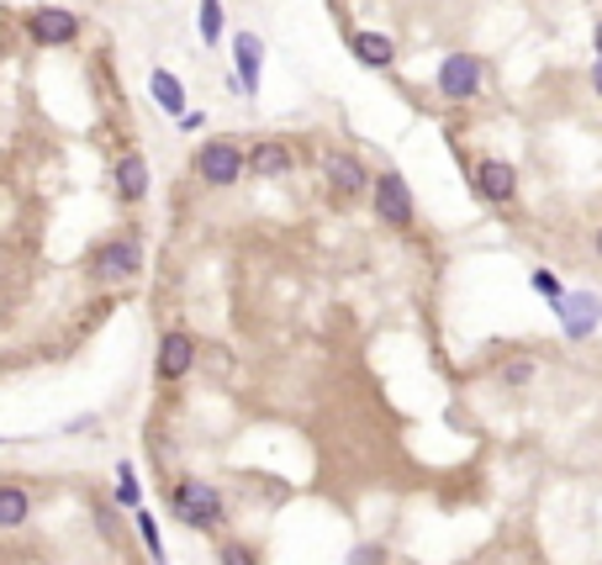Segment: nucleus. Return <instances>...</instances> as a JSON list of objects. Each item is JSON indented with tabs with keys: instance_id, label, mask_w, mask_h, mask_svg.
Returning a JSON list of instances; mask_svg holds the SVG:
<instances>
[{
	"instance_id": "1",
	"label": "nucleus",
	"mask_w": 602,
	"mask_h": 565,
	"mask_svg": "<svg viewBox=\"0 0 602 565\" xmlns=\"http://www.w3.org/2000/svg\"><path fill=\"white\" fill-rule=\"evenodd\" d=\"M175 518H181L185 529H222L228 523L222 492L201 476H181L175 481Z\"/></svg>"
},
{
	"instance_id": "2",
	"label": "nucleus",
	"mask_w": 602,
	"mask_h": 565,
	"mask_svg": "<svg viewBox=\"0 0 602 565\" xmlns=\"http://www.w3.org/2000/svg\"><path fill=\"white\" fill-rule=\"evenodd\" d=\"M143 269V243L138 239H106L91 254V280L95 286H121Z\"/></svg>"
},
{
	"instance_id": "3",
	"label": "nucleus",
	"mask_w": 602,
	"mask_h": 565,
	"mask_svg": "<svg viewBox=\"0 0 602 565\" xmlns=\"http://www.w3.org/2000/svg\"><path fill=\"white\" fill-rule=\"evenodd\" d=\"M27 37L37 48H69V43H80V11L37 5V11H27Z\"/></svg>"
},
{
	"instance_id": "4",
	"label": "nucleus",
	"mask_w": 602,
	"mask_h": 565,
	"mask_svg": "<svg viewBox=\"0 0 602 565\" xmlns=\"http://www.w3.org/2000/svg\"><path fill=\"white\" fill-rule=\"evenodd\" d=\"M486 85V64L476 59V54H444V64H439V95L444 101H476Z\"/></svg>"
},
{
	"instance_id": "5",
	"label": "nucleus",
	"mask_w": 602,
	"mask_h": 565,
	"mask_svg": "<svg viewBox=\"0 0 602 565\" xmlns=\"http://www.w3.org/2000/svg\"><path fill=\"white\" fill-rule=\"evenodd\" d=\"M196 170H201L207 185L228 191V185H239V180L248 175V153H243L239 143H228V138H211L207 149L196 153Z\"/></svg>"
},
{
	"instance_id": "6",
	"label": "nucleus",
	"mask_w": 602,
	"mask_h": 565,
	"mask_svg": "<svg viewBox=\"0 0 602 565\" xmlns=\"http://www.w3.org/2000/svg\"><path fill=\"white\" fill-rule=\"evenodd\" d=\"M555 318H560V333L581 344V338H592L602 323V297L598 291H566V297L555 301Z\"/></svg>"
},
{
	"instance_id": "7",
	"label": "nucleus",
	"mask_w": 602,
	"mask_h": 565,
	"mask_svg": "<svg viewBox=\"0 0 602 565\" xmlns=\"http://www.w3.org/2000/svg\"><path fill=\"white\" fill-rule=\"evenodd\" d=\"M370 191H375V217H381V222H392V228H413L418 207H413V191H407V180L396 175V170H381Z\"/></svg>"
},
{
	"instance_id": "8",
	"label": "nucleus",
	"mask_w": 602,
	"mask_h": 565,
	"mask_svg": "<svg viewBox=\"0 0 602 565\" xmlns=\"http://www.w3.org/2000/svg\"><path fill=\"white\" fill-rule=\"evenodd\" d=\"M190 365H196V338L181 333V327H170V333L159 338V355H153L159 381H185V376H190Z\"/></svg>"
},
{
	"instance_id": "9",
	"label": "nucleus",
	"mask_w": 602,
	"mask_h": 565,
	"mask_svg": "<svg viewBox=\"0 0 602 565\" xmlns=\"http://www.w3.org/2000/svg\"><path fill=\"white\" fill-rule=\"evenodd\" d=\"M476 196L491 201V207H508L518 196V170L508 159H476Z\"/></svg>"
},
{
	"instance_id": "10",
	"label": "nucleus",
	"mask_w": 602,
	"mask_h": 565,
	"mask_svg": "<svg viewBox=\"0 0 602 565\" xmlns=\"http://www.w3.org/2000/svg\"><path fill=\"white\" fill-rule=\"evenodd\" d=\"M233 69H239V90L243 95H259V69H265V43L254 32L233 37Z\"/></svg>"
},
{
	"instance_id": "11",
	"label": "nucleus",
	"mask_w": 602,
	"mask_h": 565,
	"mask_svg": "<svg viewBox=\"0 0 602 565\" xmlns=\"http://www.w3.org/2000/svg\"><path fill=\"white\" fill-rule=\"evenodd\" d=\"M248 170H254V180H280L297 170V153L286 149L280 138H265V143L248 149Z\"/></svg>"
},
{
	"instance_id": "12",
	"label": "nucleus",
	"mask_w": 602,
	"mask_h": 565,
	"mask_svg": "<svg viewBox=\"0 0 602 565\" xmlns=\"http://www.w3.org/2000/svg\"><path fill=\"white\" fill-rule=\"evenodd\" d=\"M323 175H328V185L338 191V196H360L364 185H370V170H364L355 153H328V164H323Z\"/></svg>"
},
{
	"instance_id": "13",
	"label": "nucleus",
	"mask_w": 602,
	"mask_h": 565,
	"mask_svg": "<svg viewBox=\"0 0 602 565\" xmlns=\"http://www.w3.org/2000/svg\"><path fill=\"white\" fill-rule=\"evenodd\" d=\"M349 48H355V59L370 64V69H392L396 64V43L386 37V32H355Z\"/></svg>"
},
{
	"instance_id": "14",
	"label": "nucleus",
	"mask_w": 602,
	"mask_h": 565,
	"mask_svg": "<svg viewBox=\"0 0 602 565\" xmlns=\"http://www.w3.org/2000/svg\"><path fill=\"white\" fill-rule=\"evenodd\" d=\"M149 95L159 101V112H170L175 122L190 112V106H185V85L170 74V69H153V74H149Z\"/></svg>"
},
{
	"instance_id": "15",
	"label": "nucleus",
	"mask_w": 602,
	"mask_h": 565,
	"mask_svg": "<svg viewBox=\"0 0 602 565\" xmlns=\"http://www.w3.org/2000/svg\"><path fill=\"white\" fill-rule=\"evenodd\" d=\"M117 196L121 201H143L149 196V164H143V153H127L117 164Z\"/></svg>"
},
{
	"instance_id": "16",
	"label": "nucleus",
	"mask_w": 602,
	"mask_h": 565,
	"mask_svg": "<svg viewBox=\"0 0 602 565\" xmlns=\"http://www.w3.org/2000/svg\"><path fill=\"white\" fill-rule=\"evenodd\" d=\"M27 512H32L27 492H22L16 481H5V486H0V523H5V529H22V523H27Z\"/></svg>"
},
{
	"instance_id": "17",
	"label": "nucleus",
	"mask_w": 602,
	"mask_h": 565,
	"mask_svg": "<svg viewBox=\"0 0 602 565\" xmlns=\"http://www.w3.org/2000/svg\"><path fill=\"white\" fill-rule=\"evenodd\" d=\"M117 507H127V512L143 507V486H138V471H132L127 460L117 465Z\"/></svg>"
},
{
	"instance_id": "18",
	"label": "nucleus",
	"mask_w": 602,
	"mask_h": 565,
	"mask_svg": "<svg viewBox=\"0 0 602 565\" xmlns=\"http://www.w3.org/2000/svg\"><path fill=\"white\" fill-rule=\"evenodd\" d=\"M132 523H138V539L149 544L153 565H164V539H159V518H153L149 507H138V512H132Z\"/></svg>"
},
{
	"instance_id": "19",
	"label": "nucleus",
	"mask_w": 602,
	"mask_h": 565,
	"mask_svg": "<svg viewBox=\"0 0 602 565\" xmlns=\"http://www.w3.org/2000/svg\"><path fill=\"white\" fill-rule=\"evenodd\" d=\"M196 32H201V43H217V37H222V0H201V5H196Z\"/></svg>"
},
{
	"instance_id": "20",
	"label": "nucleus",
	"mask_w": 602,
	"mask_h": 565,
	"mask_svg": "<svg viewBox=\"0 0 602 565\" xmlns=\"http://www.w3.org/2000/svg\"><path fill=\"white\" fill-rule=\"evenodd\" d=\"M534 376H540V365H534L529 355H518V359H508V365H502V387H529Z\"/></svg>"
},
{
	"instance_id": "21",
	"label": "nucleus",
	"mask_w": 602,
	"mask_h": 565,
	"mask_svg": "<svg viewBox=\"0 0 602 565\" xmlns=\"http://www.w3.org/2000/svg\"><path fill=\"white\" fill-rule=\"evenodd\" d=\"M529 286H534V291H540L549 307L566 297V286H560V275H555V269H534V275H529Z\"/></svg>"
},
{
	"instance_id": "22",
	"label": "nucleus",
	"mask_w": 602,
	"mask_h": 565,
	"mask_svg": "<svg viewBox=\"0 0 602 565\" xmlns=\"http://www.w3.org/2000/svg\"><path fill=\"white\" fill-rule=\"evenodd\" d=\"M217 561H222V565H259L248 544H222V555H217Z\"/></svg>"
},
{
	"instance_id": "23",
	"label": "nucleus",
	"mask_w": 602,
	"mask_h": 565,
	"mask_svg": "<svg viewBox=\"0 0 602 565\" xmlns=\"http://www.w3.org/2000/svg\"><path fill=\"white\" fill-rule=\"evenodd\" d=\"M349 565H386V550H381V544H360V550L349 555Z\"/></svg>"
},
{
	"instance_id": "24",
	"label": "nucleus",
	"mask_w": 602,
	"mask_h": 565,
	"mask_svg": "<svg viewBox=\"0 0 602 565\" xmlns=\"http://www.w3.org/2000/svg\"><path fill=\"white\" fill-rule=\"evenodd\" d=\"M592 90H598V95H602V59L592 64Z\"/></svg>"
},
{
	"instance_id": "25",
	"label": "nucleus",
	"mask_w": 602,
	"mask_h": 565,
	"mask_svg": "<svg viewBox=\"0 0 602 565\" xmlns=\"http://www.w3.org/2000/svg\"><path fill=\"white\" fill-rule=\"evenodd\" d=\"M592 48H598V59H602V22L592 27Z\"/></svg>"
},
{
	"instance_id": "26",
	"label": "nucleus",
	"mask_w": 602,
	"mask_h": 565,
	"mask_svg": "<svg viewBox=\"0 0 602 565\" xmlns=\"http://www.w3.org/2000/svg\"><path fill=\"white\" fill-rule=\"evenodd\" d=\"M598 260H602V233H598Z\"/></svg>"
}]
</instances>
